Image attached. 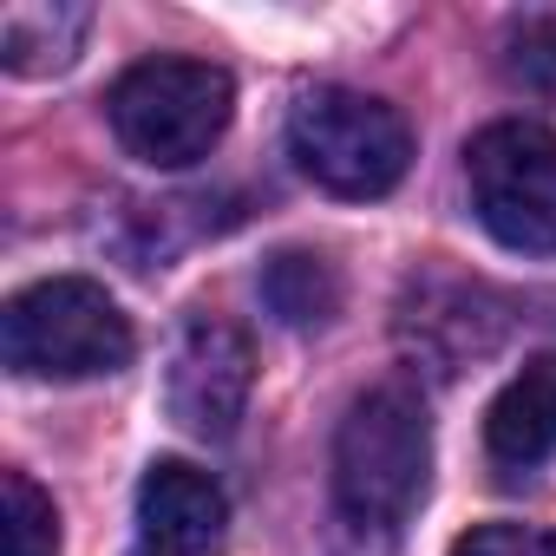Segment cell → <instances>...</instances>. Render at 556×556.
<instances>
[{
	"instance_id": "10",
	"label": "cell",
	"mask_w": 556,
	"mask_h": 556,
	"mask_svg": "<svg viewBox=\"0 0 556 556\" xmlns=\"http://www.w3.org/2000/svg\"><path fill=\"white\" fill-rule=\"evenodd\" d=\"M400 334L413 348H426V354L439 348V334H452V367H465V361L497 348L504 315H497V302L478 282H419L406 315H400Z\"/></svg>"
},
{
	"instance_id": "6",
	"label": "cell",
	"mask_w": 556,
	"mask_h": 556,
	"mask_svg": "<svg viewBox=\"0 0 556 556\" xmlns=\"http://www.w3.org/2000/svg\"><path fill=\"white\" fill-rule=\"evenodd\" d=\"M249 387H255V354H249V334L210 308H197L184 328H177V348H170V374H164V406L170 419L190 432V439H229L242 406H249Z\"/></svg>"
},
{
	"instance_id": "8",
	"label": "cell",
	"mask_w": 556,
	"mask_h": 556,
	"mask_svg": "<svg viewBox=\"0 0 556 556\" xmlns=\"http://www.w3.org/2000/svg\"><path fill=\"white\" fill-rule=\"evenodd\" d=\"M484 452L504 471H530L556 452V354L523 361L484 413Z\"/></svg>"
},
{
	"instance_id": "2",
	"label": "cell",
	"mask_w": 556,
	"mask_h": 556,
	"mask_svg": "<svg viewBox=\"0 0 556 556\" xmlns=\"http://www.w3.org/2000/svg\"><path fill=\"white\" fill-rule=\"evenodd\" d=\"M0 354L21 380H99L131 367L138 334L125 308L86 282V275H53L8 302L0 315Z\"/></svg>"
},
{
	"instance_id": "4",
	"label": "cell",
	"mask_w": 556,
	"mask_h": 556,
	"mask_svg": "<svg viewBox=\"0 0 556 556\" xmlns=\"http://www.w3.org/2000/svg\"><path fill=\"white\" fill-rule=\"evenodd\" d=\"M112 131L118 144L138 157V164H157V170H184L197 157L216 151V138L229 131V112H236V86L223 66L210 60H138L112 99Z\"/></svg>"
},
{
	"instance_id": "13",
	"label": "cell",
	"mask_w": 556,
	"mask_h": 556,
	"mask_svg": "<svg viewBox=\"0 0 556 556\" xmlns=\"http://www.w3.org/2000/svg\"><path fill=\"white\" fill-rule=\"evenodd\" d=\"M452 556H556V530H530V523H478L471 536L452 543Z\"/></svg>"
},
{
	"instance_id": "1",
	"label": "cell",
	"mask_w": 556,
	"mask_h": 556,
	"mask_svg": "<svg viewBox=\"0 0 556 556\" xmlns=\"http://www.w3.org/2000/svg\"><path fill=\"white\" fill-rule=\"evenodd\" d=\"M432 478V419L413 387H374L334 432V497L354 523L393 530L419 510Z\"/></svg>"
},
{
	"instance_id": "14",
	"label": "cell",
	"mask_w": 556,
	"mask_h": 556,
	"mask_svg": "<svg viewBox=\"0 0 556 556\" xmlns=\"http://www.w3.org/2000/svg\"><path fill=\"white\" fill-rule=\"evenodd\" d=\"M517 73L530 86H556V14H536L517 27Z\"/></svg>"
},
{
	"instance_id": "3",
	"label": "cell",
	"mask_w": 556,
	"mask_h": 556,
	"mask_svg": "<svg viewBox=\"0 0 556 556\" xmlns=\"http://www.w3.org/2000/svg\"><path fill=\"white\" fill-rule=\"evenodd\" d=\"M289 157L328 197L367 203V197H387L406 177V164H413V125H406L400 105H387L374 92L315 86L289 112Z\"/></svg>"
},
{
	"instance_id": "11",
	"label": "cell",
	"mask_w": 556,
	"mask_h": 556,
	"mask_svg": "<svg viewBox=\"0 0 556 556\" xmlns=\"http://www.w3.org/2000/svg\"><path fill=\"white\" fill-rule=\"evenodd\" d=\"M262 302L282 315L289 328H321V321H334V308H341V275H334L328 255L282 249V255L262 268Z\"/></svg>"
},
{
	"instance_id": "5",
	"label": "cell",
	"mask_w": 556,
	"mask_h": 556,
	"mask_svg": "<svg viewBox=\"0 0 556 556\" xmlns=\"http://www.w3.org/2000/svg\"><path fill=\"white\" fill-rule=\"evenodd\" d=\"M465 184L478 223L523 255H556V131L497 118L465 144Z\"/></svg>"
},
{
	"instance_id": "7",
	"label": "cell",
	"mask_w": 556,
	"mask_h": 556,
	"mask_svg": "<svg viewBox=\"0 0 556 556\" xmlns=\"http://www.w3.org/2000/svg\"><path fill=\"white\" fill-rule=\"evenodd\" d=\"M229 497L210 471L184 458H157L138 484V543L144 556H203L223 543Z\"/></svg>"
},
{
	"instance_id": "9",
	"label": "cell",
	"mask_w": 556,
	"mask_h": 556,
	"mask_svg": "<svg viewBox=\"0 0 556 556\" xmlns=\"http://www.w3.org/2000/svg\"><path fill=\"white\" fill-rule=\"evenodd\" d=\"M86 34H92L86 0H14V8H0V66L14 79L66 73L79 60Z\"/></svg>"
},
{
	"instance_id": "12",
	"label": "cell",
	"mask_w": 556,
	"mask_h": 556,
	"mask_svg": "<svg viewBox=\"0 0 556 556\" xmlns=\"http://www.w3.org/2000/svg\"><path fill=\"white\" fill-rule=\"evenodd\" d=\"M0 543L8 556H60V510L27 471L0 478Z\"/></svg>"
}]
</instances>
